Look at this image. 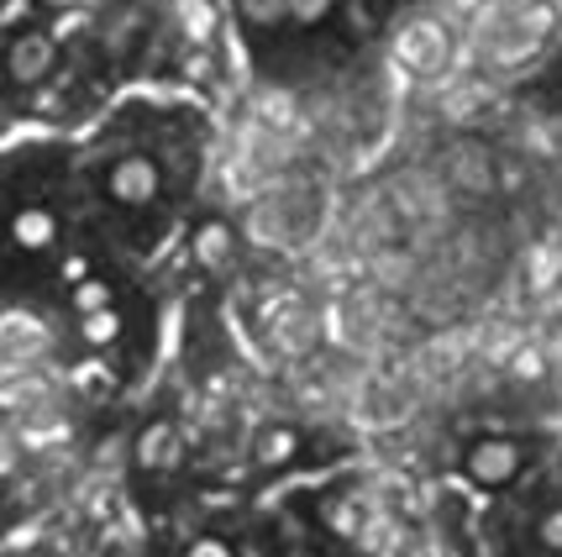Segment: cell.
Listing matches in <instances>:
<instances>
[{"label":"cell","mask_w":562,"mask_h":557,"mask_svg":"<svg viewBox=\"0 0 562 557\" xmlns=\"http://www.w3.org/2000/svg\"><path fill=\"white\" fill-rule=\"evenodd\" d=\"M90 247L74 194V137H0V315L43 311Z\"/></svg>","instance_id":"obj_2"},{"label":"cell","mask_w":562,"mask_h":557,"mask_svg":"<svg viewBox=\"0 0 562 557\" xmlns=\"http://www.w3.org/2000/svg\"><path fill=\"white\" fill-rule=\"evenodd\" d=\"M547 447H552V436H541V432H515V426L479 432L458 447L452 484L473 489L479 500H505L515 489H526L531 479H541Z\"/></svg>","instance_id":"obj_5"},{"label":"cell","mask_w":562,"mask_h":557,"mask_svg":"<svg viewBox=\"0 0 562 557\" xmlns=\"http://www.w3.org/2000/svg\"><path fill=\"white\" fill-rule=\"evenodd\" d=\"M373 58L400 85L405 105L437 100L441 90H452L463 79V32L452 22H441L431 5L400 0L390 16H384V26H379Z\"/></svg>","instance_id":"obj_4"},{"label":"cell","mask_w":562,"mask_h":557,"mask_svg":"<svg viewBox=\"0 0 562 557\" xmlns=\"http://www.w3.org/2000/svg\"><path fill=\"white\" fill-rule=\"evenodd\" d=\"M400 0H347V11H352V22H368V37L384 26V16H390Z\"/></svg>","instance_id":"obj_7"},{"label":"cell","mask_w":562,"mask_h":557,"mask_svg":"<svg viewBox=\"0 0 562 557\" xmlns=\"http://www.w3.org/2000/svg\"><path fill=\"white\" fill-rule=\"evenodd\" d=\"M558 53L562 26L547 0H490L463 32V79L505 100L541 79Z\"/></svg>","instance_id":"obj_3"},{"label":"cell","mask_w":562,"mask_h":557,"mask_svg":"<svg viewBox=\"0 0 562 557\" xmlns=\"http://www.w3.org/2000/svg\"><path fill=\"white\" fill-rule=\"evenodd\" d=\"M221 111L169 85H126L74 132V194L90 247L164 274L216 185Z\"/></svg>","instance_id":"obj_1"},{"label":"cell","mask_w":562,"mask_h":557,"mask_svg":"<svg viewBox=\"0 0 562 557\" xmlns=\"http://www.w3.org/2000/svg\"><path fill=\"white\" fill-rule=\"evenodd\" d=\"M11 5H16V0H0V16H5V11H11Z\"/></svg>","instance_id":"obj_8"},{"label":"cell","mask_w":562,"mask_h":557,"mask_svg":"<svg viewBox=\"0 0 562 557\" xmlns=\"http://www.w3.org/2000/svg\"><path fill=\"white\" fill-rule=\"evenodd\" d=\"M420 5H431L441 22H452L458 32H468V22H473V16H479L490 0H420Z\"/></svg>","instance_id":"obj_6"}]
</instances>
